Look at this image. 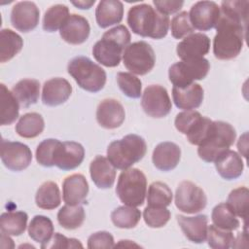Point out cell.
<instances>
[{"label": "cell", "mask_w": 249, "mask_h": 249, "mask_svg": "<svg viewBox=\"0 0 249 249\" xmlns=\"http://www.w3.org/2000/svg\"><path fill=\"white\" fill-rule=\"evenodd\" d=\"M147 152L145 140L137 134H127L111 142L107 148V159L117 169L130 168L140 161Z\"/></svg>", "instance_id": "cell-4"}, {"label": "cell", "mask_w": 249, "mask_h": 249, "mask_svg": "<svg viewBox=\"0 0 249 249\" xmlns=\"http://www.w3.org/2000/svg\"><path fill=\"white\" fill-rule=\"evenodd\" d=\"M209 69V61L204 57L184 59L169 67L168 78L173 87L185 88L194 81L204 79Z\"/></svg>", "instance_id": "cell-8"}, {"label": "cell", "mask_w": 249, "mask_h": 249, "mask_svg": "<svg viewBox=\"0 0 249 249\" xmlns=\"http://www.w3.org/2000/svg\"><path fill=\"white\" fill-rule=\"evenodd\" d=\"M0 124L1 125H10L18 118L20 106L12 90H10L4 84L0 85Z\"/></svg>", "instance_id": "cell-28"}, {"label": "cell", "mask_w": 249, "mask_h": 249, "mask_svg": "<svg viewBox=\"0 0 249 249\" xmlns=\"http://www.w3.org/2000/svg\"><path fill=\"white\" fill-rule=\"evenodd\" d=\"M89 194V184L82 174L67 176L62 183L63 201L68 205H79L84 203Z\"/></svg>", "instance_id": "cell-20"}, {"label": "cell", "mask_w": 249, "mask_h": 249, "mask_svg": "<svg viewBox=\"0 0 249 249\" xmlns=\"http://www.w3.org/2000/svg\"><path fill=\"white\" fill-rule=\"evenodd\" d=\"M127 24L131 31L142 37L162 39L166 36L170 20L149 4L132 6L127 13Z\"/></svg>", "instance_id": "cell-1"}, {"label": "cell", "mask_w": 249, "mask_h": 249, "mask_svg": "<svg viewBox=\"0 0 249 249\" xmlns=\"http://www.w3.org/2000/svg\"><path fill=\"white\" fill-rule=\"evenodd\" d=\"M124 16V5L119 0H102L95 10V19L99 27L107 28L120 23Z\"/></svg>", "instance_id": "cell-25"}, {"label": "cell", "mask_w": 249, "mask_h": 249, "mask_svg": "<svg viewBox=\"0 0 249 249\" xmlns=\"http://www.w3.org/2000/svg\"><path fill=\"white\" fill-rule=\"evenodd\" d=\"M83 248L82 243L76 238H67L59 232H55L52 238L41 244L42 249H53V248Z\"/></svg>", "instance_id": "cell-48"}, {"label": "cell", "mask_w": 249, "mask_h": 249, "mask_svg": "<svg viewBox=\"0 0 249 249\" xmlns=\"http://www.w3.org/2000/svg\"><path fill=\"white\" fill-rule=\"evenodd\" d=\"M211 220L214 226L227 231L237 230L240 226L237 216L232 212L227 202L219 203L213 208Z\"/></svg>", "instance_id": "cell-34"}, {"label": "cell", "mask_w": 249, "mask_h": 249, "mask_svg": "<svg viewBox=\"0 0 249 249\" xmlns=\"http://www.w3.org/2000/svg\"><path fill=\"white\" fill-rule=\"evenodd\" d=\"M207 204L204 191L191 181H182L175 192L176 207L187 214H195L203 210Z\"/></svg>", "instance_id": "cell-10"}, {"label": "cell", "mask_w": 249, "mask_h": 249, "mask_svg": "<svg viewBox=\"0 0 249 249\" xmlns=\"http://www.w3.org/2000/svg\"><path fill=\"white\" fill-rule=\"evenodd\" d=\"M85 149L75 141L60 142L55 150L53 163L61 170L77 168L84 160Z\"/></svg>", "instance_id": "cell-15"}, {"label": "cell", "mask_w": 249, "mask_h": 249, "mask_svg": "<svg viewBox=\"0 0 249 249\" xmlns=\"http://www.w3.org/2000/svg\"><path fill=\"white\" fill-rule=\"evenodd\" d=\"M172 198V191L167 184L157 181L149 186L147 194L148 206L166 207L171 204Z\"/></svg>", "instance_id": "cell-39"}, {"label": "cell", "mask_w": 249, "mask_h": 249, "mask_svg": "<svg viewBox=\"0 0 249 249\" xmlns=\"http://www.w3.org/2000/svg\"><path fill=\"white\" fill-rule=\"evenodd\" d=\"M170 29L171 34L175 39H181L183 37H187L190 34H193L195 28L190 21L189 13L183 11L174 16L170 22Z\"/></svg>", "instance_id": "cell-45"}, {"label": "cell", "mask_w": 249, "mask_h": 249, "mask_svg": "<svg viewBox=\"0 0 249 249\" xmlns=\"http://www.w3.org/2000/svg\"><path fill=\"white\" fill-rule=\"evenodd\" d=\"M53 234V224L49 217L36 215L28 226V235L38 243L49 241Z\"/></svg>", "instance_id": "cell-35"}, {"label": "cell", "mask_w": 249, "mask_h": 249, "mask_svg": "<svg viewBox=\"0 0 249 249\" xmlns=\"http://www.w3.org/2000/svg\"><path fill=\"white\" fill-rule=\"evenodd\" d=\"M210 39L203 33H193L185 37L176 48L177 55L182 59L200 58L208 53Z\"/></svg>", "instance_id": "cell-18"}, {"label": "cell", "mask_w": 249, "mask_h": 249, "mask_svg": "<svg viewBox=\"0 0 249 249\" xmlns=\"http://www.w3.org/2000/svg\"><path fill=\"white\" fill-rule=\"evenodd\" d=\"M12 92L22 108L35 104L40 95V83L35 79H23L18 81L12 89Z\"/></svg>", "instance_id": "cell-27"}, {"label": "cell", "mask_w": 249, "mask_h": 249, "mask_svg": "<svg viewBox=\"0 0 249 249\" xmlns=\"http://www.w3.org/2000/svg\"><path fill=\"white\" fill-rule=\"evenodd\" d=\"M123 62L132 74L146 75L154 68L156 55L150 44L145 41H137L124 49Z\"/></svg>", "instance_id": "cell-9"}, {"label": "cell", "mask_w": 249, "mask_h": 249, "mask_svg": "<svg viewBox=\"0 0 249 249\" xmlns=\"http://www.w3.org/2000/svg\"><path fill=\"white\" fill-rule=\"evenodd\" d=\"M176 220L184 235L194 243H203L207 238L208 218L200 214L195 217L177 215Z\"/></svg>", "instance_id": "cell-22"}, {"label": "cell", "mask_w": 249, "mask_h": 249, "mask_svg": "<svg viewBox=\"0 0 249 249\" xmlns=\"http://www.w3.org/2000/svg\"><path fill=\"white\" fill-rule=\"evenodd\" d=\"M153 4L156 7V10L164 16H169L172 14H175L177 12H179L184 4L183 1H175V0H154Z\"/></svg>", "instance_id": "cell-50"}, {"label": "cell", "mask_w": 249, "mask_h": 249, "mask_svg": "<svg viewBox=\"0 0 249 249\" xmlns=\"http://www.w3.org/2000/svg\"><path fill=\"white\" fill-rule=\"evenodd\" d=\"M60 143L59 140L49 138L43 140L36 149V160L37 162L45 167H52L54 165V154L55 150Z\"/></svg>", "instance_id": "cell-43"}, {"label": "cell", "mask_w": 249, "mask_h": 249, "mask_svg": "<svg viewBox=\"0 0 249 249\" xmlns=\"http://www.w3.org/2000/svg\"><path fill=\"white\" fill-rule=\"evenodd\" d=\"M141 106L148 116L157 119L167 116L172 108L166 89L160 85H150L144 89Z\"/></svg>", "instance_id": "cell-11"}, {"label": "cell", "mask_w": 249, "mask_h": 249, "mask_svg": "<svg viewBox=\"0 0 249 249\" xmlns=\"http://www.w3.org/2000/svg\"><path fill=\"white\" fill-rule=\"evenodd\" d=\"M28 216L23 211H8L0 216V230L8 235L22 234L27 226Z\"/></svg>", "instance_id": "cell-32"}, {"label": "cell", "mask_w": 249, "mask_h": 249, "mask_svg": "<svg viewBox=\"0 0 249 249\" xmlns=\"http://www.w3.org/2000/svg\"><path fill=\"white\" fill-rule=\"evenodd\" d=\"M45 127L43 117L36 112L22 115L16 124V132L23 138H35L40 135Z\"/></svg>", "instance_id": "cell-29"}, {"label": "cell", "mask_w": 249, "mask_h": 249, "mask_svg": "<svg viewBox=\"0 0 249 249\" xmlns=\"http://www.w3.org/2000/svg\"><path fill=\"white\" fill-rule=\"evenodd\" d=\"M72 93V86L64 78H53L44 83L42 102L47 106H57L68 100Z\"/></svg>", "instance_id": "cell-19"}, {"label": "cell", "mask_w": 249, "mask_h": 249, "mask_svg": "<svg viewBox=\"0 0 249 249\" xmlns=\"http://www.w3.org/2000/svg\"><path fill=\"white\" fill-rule=\"evenodd\" d=\"M248 10L249 1H223L220 7V16L230 20L238 22L247 27Z\"/></svg>", "instance_id": "cell-33"}, {"label": "cell", "mask_w": 249, "mask_h": 249, "mask_svg": "<svg viewBox=\"0 0 249 249\" xmlns=\"http://www.w3.org/2000/svg\"><path fill=\"white\" fill-rule=\"evenodd\" d=\"M215 167L219 175L226 180H234L241 176L244 163L241 157L234 151L228 150L215 161Z\"/></svg>", "instance_id": "cell-26"}, {"label": "cell", "mask_w": 249, "mask_h": 249, "mask_svg": "<svg viewBox=\"0 0 249 249\" xmlns=\"http://www.w3.org/2000/svg\"><path fill=\"white\" fill-rule=\"evenodd\" d=\"M215 28L217 30L213 40L215 57L221 60L236 57L242 50L247 27L220 16Z\"/></svg>", "instance_id": "cell-2"}, {"label": "cell", "mask_w": 249, "mask_h": 249, "mask_svg": "<svg viewBox=\"0 0 249 249\" xmlns=\"http://www.w3.org/2000/svg\"><path fill=\"white\" fill-rule=\"evenodd\" d=\"M69 17V9L62 4L51 6L44 15L43 29L47 32H55L60 29L67 18Z\"/></svg>", "instance_id": "cell-38"}, {"label": "cell", "mask_w": 249, "mask_h": 249, "mask_svg": "<svg viewBox=\"0 0 249 249\" xmlns=\"http://www.w3.org/2000/svg\"><path fill=\"white\" fill-rule=\"evenodd\" d=\"M35 202L41 209L53 210L58 207L61 202V196L57 184L53 181L44 182L37 190Z\"/></svg>", "instance_id": "cell-30"}, {"label": "cell", "mask_w": 249, "mask_h": 249, "mask_svg": "<svg viewBox=\"0 0 249 249\" xmlns=\"http://www.w3.org/2000/svg\"><path fill=\"white\" fill-rule=\"evenodd\" d=\"M220 17V7L213 1H198L190 12V21L195 29L207 31L214 28Z\"/></svg>", "instance_id": "cell-13"}, {"label": "cell", "mask_w": 249, "mask_h": 249, "mask_svg": "<svg viewBox=\"0 0 249 249\" xmlns=\"http://www.w3.org/2000/svg\"><path fill=\"white\" fill-rule=\"evenodd\" d=\"M206 239L209 247L213 249H228L232 247L234 236L231 231L223 230L214 225H210L208 227Z\"/></svg>", "instance_id": "cell-41"}, {"label": "cell", "mask_w": 249, "mask_h": 249, "mask_svg": "<svg viewBox=\"0 0 249 249\" xmlns=\"http://www.w3.org/2000/svg\"><path fill=\"white\" fill-rule=\"evenodd\" d=\"M89 174L97 188L109 189L115 183L116 168L107 158L96 156L89 164Z\"/></svg>", "instance_id": "cell-24"}, {"label": "cell", "mask_w": 249, "mask_h": 249, "mask_svg": "<svg viewBox=\"0 0 249 249\" xmlns=\"http://www.w3.org/2000/svg\"><path fill=\"white\" fill-rule=\"evenodd\" d=\"M67 71L78 86L87 91L98 92L105 86V70L87 56L72 58L67 65Z\"/></svg>", "instance_id": "cell-6"}, {"label": "cell", "mask_w": 249, "mask_h": 249, "mask_svg": "<svg viewBox=\"0 0 249 249\" xmlns=\"http://www.w3.org/2000/svg\"><path fill=\"white\" fill-rule=\"evenodd\" d=\"M237 148L241 156L247 157V148H248V141H247V132H245L242 136L239 137V140L237 142Z\"/></svg>", "instance_id": "cell-51"}, {"label": "cell", "mask_w": 249, "mask_h": 249, "mask_svg": "<svg viewBox=\"0 0 249 249\" xmlns=\"http://www.w3.org/2000/svg\"><path fill=\"white\" fill-rule=\"evenodd\" d=\"M40 11L31 1L18 2L11 12V23L18 31L26 33L33 30L39 23Z\"/></svg>", "instance_id": "cell-14"}, {"label": "cell", "mask_w": 249, "mask_h": 249, "mask_svg": "<svg viewBox=\"0 0 249 249\" xmlns=\"http://www.w3.org/2000/svg\"><path fill=\"white\" fill-rule=\"evenodd\" d=\"M172 97L177 108L185 111L194 110L202 103L204 91L200 85L193 83L185 88L173 87Z\"/></svg>", "instance_id": "cell-23"}, {"label": "cell", "mask_w": 249, "mask_h": 249, "mask_svg": "<svg viewBox=\"0 0 249 249\" xmlns=\"http://www.w3.org/2000/svg\"><path fill=\"white\" fill-rule=\"evenodd\" d=\"M90 26L89 20L80 15L71 14L59 29L60 37L70 45H80L89 36Z\"/></svg>", "instance_id": "cell-16"}, {"label": "cell", "mask_w": 249, "mask_h": 249, "mask_svg": "<svg viewBox=\"0 0 249 249\" xmlns=\"http://www.w3.org/2000/svg\"><path fill=\"white\" fill-rule=\"evenodd\" d=\"M125 119L123 105L114 98L102 100L96 109V121L106 129H115L122 125Z\"/></svg>", "instance_id": "cell-17"}, {"label": "cell", "mask_w": 249, "mask_h": 249, "mask_svg": "<svg viewBox=\"0 0 249 249\" xmlns=\"http://www.w3.org/2000/svg\"><path fill=\"white\" fill-rule=\"evenodd\" d=\"M236 138L235 129L231 124L223 121L212 123L206 139L198 146L197 154L206 162H214L222 154L230 150Z\"/></svg>", "instance_id": "cell-5"}, {"label": "cell", "mask_w": 249, "mask_h": 249, "mask_svg": "<svg viewBox=\"0 0 249 249\" xmlns=\"http://www.w3.org/2000/svg\"><path fill=\"white\" fill-rule=\"evenodd\" d=\"M143 219L150 228H162L170 219V211L166 207L147 206L143 211Z\"/></svg>", "instance_id": "cell-44"}, {"label": "cell", "mask_w": 249, "mask_h": 249, "mask_svg": "<svg viewBox=\"0 0 249 249\" xmlns=\"http://www.w3.org/2000/svg\"><path fill=\"white\" fill-rule=\"evenodd\" d=\"M86 218L83 206L79 205H64L57 212L58 224L66 230H76L80 228Z\"/></svg>", "instance_id": "cell-36"}, {"label": "cell", "mask_w": 249, "mask_h": 249, "mask_svg": "<svg viewBox=\"0 0 249 249\" xmlns=\"http://www.w3.org/2000/svg\"><path fill=\"white\" fill-rule=\"evenodd\" d=\"M117 83L120 89L129 98H139L142 94V83L139 78L128 72H119Z\"/></svg>", "instance_id": "cell-42"}, {"label": "cell", "mask_w": 249, "mask_h": 249, "mask_svg": "<svg viewBox=\"0 0 249 249\" xmlns=\"http://www.w3.org/2000/svg\"><path fill=\"white\" fill-rule=\"evenodd\" d=\"M212 122L213 121L209 118L202 116L186 135L188 141L193 145L199 146L208 136L212 126Z\"/></svg>", "instance_id": "cell-46"}, {"label": "cell", "mask_w": 249, "mask_h": 249, "mask_svg": "<svg viewBox=\"0 0 249 249\" xmlns=\"http://www.w3.org/2000/svg\"><path fill=\"white\" fill-rule=\"evenodd\" d=\"M115 241L113 235L108 231H97L88 238V248H113Z\"/></svg>", "instance_id": "cell-49"}, {"label": "cell", "mask_w": 249, "mask_h": 249, "mask_svg": "<svg viewBox=\"0 0 249 249\" xmlns=\"http://www.w3.org/2000/svg\"><path fill=\"white\" fill-rule=\"evenodd\" d=\"M141 219V212L133 206L124 205L117 207L111 213L112 223L120 229H132Z\"/></svg>", "instance_id": "cell-37"}, {"label": "cell", "mask_w": 249, "mask_h": 249, "mask_svg": "<svg viewBox=\"0 0 249 249\" xmlns=\"http://www.w3.org/2000/svg\"><path fill=\"white\" fill-rule=\"evenodd\" d=\"M130 43V33L123 25H117L106 31L92 48V55L97 62L106 67L120 64L124 49Z\"/></svg>", "instance_id": "cell-3"}, {"label": "cell", "mask_w": 249, "mask_h": 249, "mask_svg": "<svg viewBox=\"0 0 249 249\" xmlns=\"http://www.w3.org/2000/svg\"><path fill=\"white\" fill-rule=\"evenodd\" d=\"M248 203L249 191L246 187H238L232 190L227 200V204L231 207L232 212L246 222L248 218Z\"/></svg>", "instance_id": "cell-40"}, {"label": "cell", "mask_w": 249, "mask_h": 249, "mask_svg": "<svg viewBox=\"0 0 249 249\" xmlns=\"http://www.w3.org/2000/svg\"><path fill=\"white\" fill-rule=\"evenodd\" d=\"M116 194L120 200L128 206H141L147 195V178L138 168H127L119 176Z\"/></svg>", "instance_id": "cell-7"}, {"label": "cell", "mask_w": 249, "mask_h": 249, "mask_svg": "<svg viewBox=\"0 0 249 249\" xmlns=\"http://www.w3.org/2000/svg\"><path fill=\"white\" fill-rule=\"evenodd\" d=\"M75 7L81 9V10H88L89 8H91V6L94 5L95 3V0H81V1H72L71 2Z\"/></svg>", "instance_id": "cell-52"}, {"label": "cell", "mask_w": 249, "mask_h": 249, "mask_svg": "<svg viewBox=\"0 0 249 249\" xmlns=\"http://www.w3.org/2000/svg\"><path fill=\"white\" fill-rule=\"evenodd\" d=\"M201 117H202L201 114L195 110H188V111L181 112V113L177 114V116L175 118V121H174L175 127L179 132L187 135L188 132L195 125V124Z\"/></svg>", "instance_id": "cell-47"}, {"label": "cell", "mask_w": 249, "mask_h": 249, "mask_svg": "<svg viewBox=\"0 0 249 249\" xmlns=\"http://www.w3.org/2000/svg\"><path fill=\"white\" fill-rule=\"evenodd\" d=\"M23 47L22 38L15 31L4 28L0 32V61L7 62L16 56Z\"/></svg>", "instance_id": "cell-31"}, {"label": "cell", "mask_w": 249, "mask_h": 249, "mask_svg": "<svg viewBox=\"0 0 249 249\" xmlns=\"http://www.w3.org/2000/svg\"><path fill=\"white\" fill-rule=\"evenodd\" d=\"M181 159V149L173 142H161L153 151L152 160L156 168L160 171L174 169Z\"/></svg>", "instance_id": "cell-21"}, {"label": "cell", "mask_w": 249, "mask_h": 249, "mask_svg": "<svg viewBox=\"0 0 249 249\" xmlns=\"http://www.w3.org/2000/svg\"><path fill=\"white\" fill-rule=\"evenodd\" d=\"M1 160L8 169L21 171L31 163L32 152L27 145L21 142L2 139Z\"/></svg>", "instance_id": "cell-12"}]
</instances>
